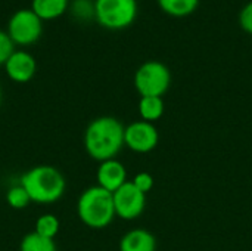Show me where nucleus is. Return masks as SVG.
I'll use <instances>...</instances> for the list:
<instances>
[{
  "label": "nucleus",
  "mask_w": 252,
  "mask_h": 251,
  "mask_svg": "<svg viewBox=\"0 0 252 251\" xmlns=\"http://www.w3.org/2000/svg\"><path fill=\"white\" fill-rule=\"evenodd\" d=\"M19 183L25 188L32 203L53 204L62 198L66 188L63 175L53 166H35L27 170Z\"/></svg>",
  "instance_id": "nucleus-2"
},
{
  "label": "nucleus",
  "mask_w": 252,
  "mask_h": 251,
  "mask_svg": "<svg viewBox=\"0 0 252 251\" xmlns=\"http://www.w3.org/2000/svg\"><path fill=\"white\" fill-rule=\"evenodd\" d=\"M0 102H1V87H0Z\"/></svg>",
  "instance_id": "nucleus-22"
},
{
  "label": "nucleus",
  "mask_w": 252,
  "mask_h": 251,
  "mask_svg": "<svg viewBox=\"0 0 252 251\" xmlns=\"http://www.w3.org/2000/svg\"><path fill=\"white\" fill-rule=\"evenodd\" d=\"M239 25L245 33L252 34V0L242 7L239 13Z\"/></svg>",
  "instance_id": "nucleus-21"
},
{
  "label": "nucleus",
  "mask_w": 252,
  "mask_h": 251,
  "mask_svg": "<svg viewBox=\"0 0 252 251\" xmlns=\"http://www.w3.org/2000/svg\"><path fill=\"white\" fill-rule=\"evenodd\" d=\"M6 75L15 83H28L37 71V62L34 56L25 50H15L3 65Z\"/></svg>",
  "instance_id": "nucleus-9"
},
{
  "label": "nucleus",
  "mask_w": 252,
  "mask_h": 251,
  "mask_svg": "<svg viewBox=\"0 0 252 251\" xmlns=\"http://www.w3.org/2000/svg\"><path fill=\"white\" fill-rule=\"evenodd\" d=\"M131 182H133V185H134L140 192H143L145 195H146L148 192L152 191L154 183H155V182H154V176H152L151 173H148V172H140V173H137Z\"/></svg>",
  "instance_id": "nucleus-20"
},
{
  "label": "nucleus",
  "mask_w": 252,
  "mask_h": 251,
  "mask_svg": "<svg viewBox=\"0 0 252 251\" xmlns=\"http://www.w3.org/2000/svg\"><path fill=\"white\" fill-rule=\"evenodd\" d=\"M115 216L124 220L137 219L146 207V195L140 192L133 182H126L121 188L112 192Z\"/></svg>",
  "instance_id": "nucleus-7"
},
{
  "label": "nucleus",
  "mask_w": 252,
  "mask_h": 251,
  "mask_svg": "<svg viewBox=\"0 0 252 251\" xmlns=\"http://www.w3.org/2000/svg\"><path fill=\"white\" fill-rule=\"evenodd\" d=\"M6 33L13 44L27 47L37 43L41 37L43 21L31 9H19L10 16Z\"/></svg>",
  "instance_id": "nucleus-6"
},
{
  "label": "nucleus",
  "mask_w": 252,
  "mask_h": 251,
  "mask_svg": "<svg viewBox=\"0 0 252 251\" xmlns=\"http://www.w3.org/2000/svg\"><path fill=\"white\" fill-rule=\"evenodd\" d=\"M6 203L13 210H22V209H27L32 201H31L28 192L25 191V188L21 183H16L7 189Z\"/></svg>",
  "instance_id": "nucleus-17"
},
{
  "label": "nucleus",
  "mask_w": 252,
  "mask_h": 251,
  "mask_svg": "<svg viewBox=\"0 0 252 251\" xmlns=\"http://www.w3.org/2000/svg\"><path fill=\"white\" fill-rule=\"evenodd\" d=\"M120 251H157V238L146 229H131L121 237Z\"/></svg>",
  "instance_id": "nucleus-11"
},
{
  "label": "nucleus",
  "mask_w": 252,
  "mask_h": 251,
  "mask_svg": "<svg viewBox=\"0 0 252 251\" xmlns=\"http://www.w3.org/2000/svg\"><path fill=\"white\" fill-rule=\"evenodd\" d=\"M159 142V133L154 123L143 120L128 124L124 130V145L134 152L146 154L157 148Z\"/></svg>",
  "instance_id": "nucleus-8"
},
{
  "label": "nucleus",
  "mask_w": 252,
  "mask_h": 251,
  "mask_svg": "<svg viewBox=\"0 0 252 251\" xmlns=\"http://www.w3.org/2000/svg\"><path fill=\"white\" fill-rule=\"evenodd\" d=\"M13 52H15L13 41L10 40V37L6 31L0 30V65H4Z\"/></svg>",
  "instance_id": "nucleus-19"
},
{
  "label": "nucleus",
  "mask_w": 252,
  "mask_h": 251,
  "mask_svg": "<svg viewBox=\"0 0 252 251\" xmlns=\"http://www.w3.org/2000/svg\"><path fill=\"white\" fill-rule=\"evenodd\" d=\"M69 7V0H32L31 10L41 21H52L62 16Z\"/></svg>",
  "instance_id": "nucleus-12"
},
{
  "label": "nucleus",
  "mask_w": 252,
  "mask_h": 251,
  "mask_svg": "<svg viewBox=\"0 0 252 251\" xmlns=\"http://www.w3.org/2000/svg\"><path fill=\"white\" fill-rule=\"evenodd\" d=\"M59 229H61V222L55 215H43L35 220L34 232L44 238L55 240L56 235L59 234Z\"/></svg>",
  "instance_id": "nucleus-16"
},
{
  "label": "nucleus",
  "mask_w": 252,
  "mask_h": 251,
  "mask_svg": "<svg viewBox=\"0 0 252 251\" xmlns=\"http://www.w3.org/2000/svg\"><path fill=\"white\" fill-rule=\"evenodd\" d=\"M77 215L80 220L92 229L109 226L115 217L112 192L99 185L84 189L77 201Z\"/></svg>",
  "instance_id": "nucleus-3"
},
{
  "label": "nucleus",
  "mask_w": 252,
  "mask_h": 251,
  "mask_svg": "<svg viewBox=\"0 0 252 251\" xmlns=\"http://www.w3.org/2000/svg\"><path fill=\"white\" fill-rule=\"evenodd\" d=\"M164 101L159 96H143L139 101V114L143 121L154 123L164 115Z\"/></svg>",
  "instance_id": "nucleus-13"
},
{
  "label": "nucleus",
  "mask_w": 252,
  "mask_h": 251,
  "mask_svg": "<svg viewBox=\"0 0 252 251\" xmlns=\"http://www.w3.org/2000/svg\"><path fill=\"white\" fill-rule=\"evenodd\" d=\"M162 12L174 18H183L198 9L199 0H157Z\"/></svg>",
  "instance_id": "nucleus-14"
},
{
  "label": "nucleus",
  "mask_w": 252,
  "mask_h": 251,
  "mask_svg": "<svg viewBox=\"0 0 252 251\" xmlns=\"http://www.w3.org/2000/svg\"><path fill=\"white\" fill-rule=\"evenodd\" d=\"M171 72L168 67L159 61L143 62L134 72V87L140 98L143 96H159L170 89Z\"/></svg>",
  "instance_id": "nucleus-5"
},
{
  "label": "nucleus",
  "mask_w": 252,
  "mask_h": 251,
  "mask_svg": "<svg viewBox=\"0 0 252 251\" xmlns=\"http://www.w3.org/2000/svg\"><path fill=\"white\" fill-rule=\"evenodd\" d=\"M71 15L83 22L94 19V1L93 0H72L69 4Z\"/></svg>",
  "instance_id": "nucleus-18"
},
{
  "label": "nucleus",
  "mask_w": 252,
  "mask_h": 251,
  "mask_svg": "<svg viewBox=\"0 0 252 251\" xmlns=\"http://www.w3.org/2000/svg\"><path fill=\"white\" fill-rule=\"evenodd\" d=\"M97 185L109 192H115L118 188H121L127 180V170L121 161L117 158L102 161L96 172Z\"/></svg>",
  "instance_id": "nucleus-10"
},
{
  "label": "nucleus",
  "mask_w": 252,
  "mask_h": 251,
  "mask_svg": "<svg viewBox=\"0 0 252 251\" xmlns=\"http://www.w3.org/2000/svg\"><path fill=\"white\" fill-rule=\"evenodd\" d=\"M137 16V0H94V19L108 30H124Z\"/></svg>",
  "instance_id": "nucleus-4"
},
{
  "label": "nucleus",
  "mask_w": 252,
  "mask_h": 251,
  "mask_svg": "<svg viewBox=\"0 0 252 251\" xmlns=\"http://www.w3.org/2000/svg\"><path fill=\"white\" fill-rule=\"evenodd\" d=\"M123 123L111 115L92 120L84 132V148L90 158L102 163L112 160L124 146Z\"/></svg>",
  "instance_id": "nucleus-1"
},
{
  "label": "nucleus",
  "mask_w": 252,
  "mask_h": 251,
  "mask_svg": "<svg viewBox=\"0 0 252 251\" xmlns=\"http://www.w3.org/2000/svg\"><path fill=\"white\" fill-rule=\"evenodd\" d=\"M19 251H58V247L55 240L44 238L32 231L21 240Z\"/></svg>",
  "instance_id": "nucleus-15"
}]
</instances>
